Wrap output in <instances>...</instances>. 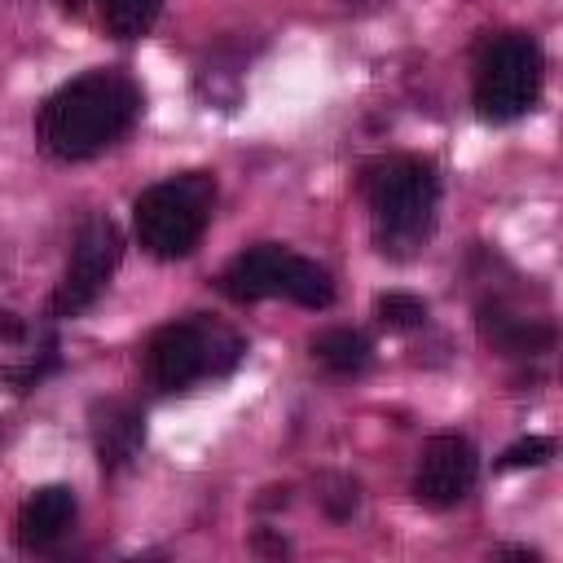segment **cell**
<instances>
[{
  "label": "cell",
  "mask_w": 563,
  "mask_h": 563,
  "mask_svg": "<svg viewBox=\"0 0 563 563\" xmlns=\"http://www.w3.org/2000/svg\"><path fill=\"white\" fill-rule=\"evenodd\" d=\"M141 114V88L119 70H88L62 84L35 114V141L57 163H84L114 145Z\"/></svg>",
  "instance_id": "6da1fadb"
},
{
  "label": "cell",
  "mask_w": 563,
  "mask_h": 563,
  "mask_svg": "<svg viewBox=\"0 0 563 563\" xmlns=\"http://www.w3.org/2000/svg\"><path fill=\"white\" fill-rule=\"evenodd\" d=\"M361 189H365V202L374 216V242L383 255H409L435 229L440 172L431 158H418V154L378 158L365 167Z\"/></svg>",
  "instance_id": "7a4b0ae2"
},
{
  "label": "cell",
  "mask_w": 563,
  "mask_h": 563,
  "mask_svg": "<svg viewBox=\"0 0 563 563\" xmlns=\"http://www.w3.org/2000/svg\"><path fill=\"white\" fill-rule=\"evenodd\" d=\"M211 207H216V180L207 172H180L172 180H158L132 202L136 242L154 260H180L202 242Z\"/></svg>",
  "instance_id": "3957f363"
},
{
  "label": "cell",
  "mask_w": 563,
  "mask_h": 563,
  "mask_svg": "<svg viewBox=\"0 0 563 563\" xmlns=\"http://www.w3.org/2000/svg\"><path fill=\"white\" fill-rule=\"evenodd\" d=\"M246 356V343L238 330L211 321V317H185L145 343V374L163 391H185L198 378H220Z\"/></svg>",
  "instance_id": "277c9868"
},
{
  "label": "cell",
  "mask_w": 563,
  "mask_h": 563,
  "mask_svg": "<svg viewBox=\"0 0 563 563\" xmlns=\"http://www.w3.org/2000/svg\"><path fill=\"white\" fill-rule=\"evenodd\" d=\"M541 79H545V57L532 35H497L479 66H475V114L488 123H510L528 114L541 101Z\"/></svg>",
  "instance_id": "5b68a950"
},
{
  "label": "cell",
  "mask_w": 563,
  "mask_h": 563,
  "mask_svg": "<svg viewBox=\"0 0 563 563\" xmlns=\"http://www.w3.org/2000/svg\"><path fill=\"white\" fill-rule=\"evenodd\" d=\"M123 260V233L110 216H88L75 233L66 273L53 290V317H79L84 308L97 303V295L106 290V282L114 277Z\"/></svg>",
  "instance_id": "8992f818"
},
{
  "label": "cell",
  "mask_w": 563,
  "mask_h": 563,
  "mask_svg": "<svg viewBox=\"0 0 563 563\" xmlns=\"http://www.w3.org/2000/svg\"><path fill=\"white\" fill-rule=\"evenodd\" d=\"M475 475H479V453L466 435L457 431L431 435L413 471V497L431 510H449L475 488Z\"/></svg>",
  "instance_id": "52a82bcc"
},
{
  "label": "cell",
  "mask_w": 563,
  "mask_h": 563,
  "mask_svg": "<svg viewBox=\"0 0 563 563\" xmlns=\"http://www.w3.org/2000/svg\"><path fill=\"white\" fill-rule=\"evenodd\" d=\"M290 264H295V251L264 242V246H251V251L233 255V260L224 264V273L216 277V286H220V295L233 299V303H260V299L286 290Z\"/></svg>",
  "instance_id": "ba28073f"
},
{
  "label": "cell",
  "mask_w": 563,
  "mask_h": 563,
  "mask_svg": "<svg viewBox=\"0 0 563 563\" xmlns=\"http://www.w3.org/2000/svg\"><path fill=\"white\" fill-rule=\"evenodd\" d=\"M75 515H79L75 493L66 484H44V488H35L22 501L18 523H13V537H18L22 550H48V545H57L70 532Z\"/></svg>",
  "instance_id": "9c48e42d"
},
{
  "label": "cell",
  "mask_w": 563,
  "mask_h": 563,
  "mask_svg": "<svg viewBox=\"0 0 563 563\" xmlns=\"http://www.w3.org/2000/svg\"><path fill=\"white\" fill-rule=\"evenodd\" d=\"M145 444V418L141 409L123 405V400H106L92 409V449L101 471H123Z\"/></svg>",
  "instance_id": "30bf717a"
},
{
  "label": "cell",
  "mask_w": 563,
  "mask_h": 563,
  "mask_svg": "<svg viewBox=\"0 0 563 563\" xmlns=\"http://www.w3.org/2000/svg\"><path fill=\"white\" fill-rule=\"evenodd\" d=\"M479 339L493 347V352H506V356H537L554 343V330L545 321H532V317H515L497 303L479 308Z\"/></svg>",
  "instance_id": "8fae6325"
},
{
  "label": "cell",
  "mask_w": 563,
  "mask_h": 563,
  "mask_svg": "<svg viewBox=\"0 0 563 563\" xmlns=\"http://www.w3.org/2000/svg\"><path fill=\"white\" fill-rule=\"evenodd\" d=\"M312 356H317L325 369H334V374H361V369L369 365L374 347H369V339H365L361 330L339 325V330H325V334L312 339Z\"/></svg>",
  "instance_id": "7c38bea8"
},
{
  "label": "cell",
  "mask_w": 563,
  "mask_h": 563,
  "mask_svg": "<svg viewBox=\"0 0 563 563\" xmlns=\"http://www.w3.org/2000/svg\"><path fill=\"white\" fill-rule=\"evenodd\" d=\"M97 9H101V26L114 40H141L158 22L163 0H97Z\"/></svg>",
  "instance_id": "4fadbf2b"
},
{
  "label": "cell",
  "mask_w": 563,
  "mask_h": 563,
  "mask_svg": "<svg viewBox=\"0 0 563 563\" xmlns=\"http://www.w3.org/2000/svg\"><path fill=\"white\" fill-rule=\"evenodd\" d=\"M286 299H295L299 308H330V299H334V277L317 264V260H303V255H295V264H290V277H286V290H282Z\"/></svg>",
  "instance_id": "5bb4252c"
},
{
  "label": "cell",
  "mask_w": 563,
  "mask_h": 563,
  "mask_svg": "<svg viewBox=\"0 0 563 563\" xmlns=\"http://www.w3.org/2000/svg\"><path fill=\"white\" fill-rule=\"evenodd\" d=\"M374 312H378V321H383L387 330H418V325H427V303H422L418 295H409V290H387V295H378Z\"/></svg>",
  "instance_id": "9a60e30c"
},
{
  "label": "cell",
  "mask_w": 563,
  "mask_h": 563,
  "mask_svg": "<svg viewBox=\"0 0 563 563\" xmlns=\"http://www.w3.org/2000/svg\"><path fill=\"white\" fill-rule=\"evenodd\" d=\"M554 457V440H545V435H523V440H515L506 453H501V466L506 471H519V466H541V462H550Z\"/></svg>",
  "instance_id": "2e32d148"
},
{
  "label": "cell",
  "mask_w": 563,
  "mask_h": 563,
  "mask_svg": "<svg viewBox=\"0 0 563 563\" xmlns=\"http://www.w3.org/2000/svg\"><path fill=\"white\" fill-rule=\"evenodd\" d=\"M321 506H325L330 519H352V510H356V479L330 475L325 479V493H321Z\"/></svg>",
  "instance_id": "e0dca14e"
}]
</instances>
